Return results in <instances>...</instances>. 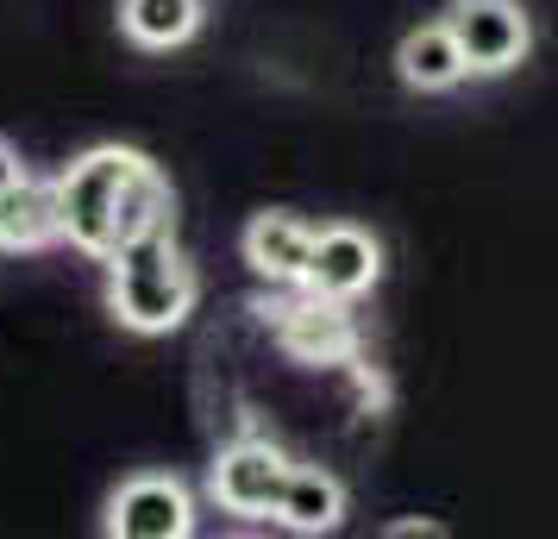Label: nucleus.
Returning <instances> with one entry per match:
<instances>
[{
  "label": "nucleus",
  "mask_w": 558,
  "mask_h": 539,
  "mask_svg": "<svg viewBox=\"0 0 558 539\" xmlns=\"http://www.w3.org/2000/svg\"><path fill=\"white\" fill-rule=\"evenodd\" d=\"M57 220H63V238L88 257H113L138 232L177 226L163 170L151 157L120 151V145H101V151L76 157L57 176Z\"/></svg>",
  "instance_id": "f257e3e1"
},
{
  "label": "nucleus",
  "mask_w": 558,
  "mask_h": 539,
  "mask_svg": "<svg viewBox=\"0 0 558 539\" xmlns=\"http://www.w3.org/2000/svg\"><path fill=\"white\" fill-rule=\"evenodd\" d=\"M107 264H113L107 302L120 314V327H132V333H177L182 320H189V308H195V277H189V264L177 257V232L170 226L126 238Z\"/></svg>",
  "instance_id": "f03ea898"
},
{
  "label": "nucleus",
  "mask_w": 558,
  "mask_h": 539,
  "mask_svg": "<svg viewBox=\"0 0 558 539\" xmlns=\"http://www.w3.org/2000/svg\"><path fill=\"white\" fill-rule=\"evenodd\" d=\"M452 38H458V57H464V70H477V76H502L514 70L533 45V26L527 13L514 7V0H458L452 7Z\"/></svg>",
  "instance_id": "7ed1b4c3"
},
{
  "label": "nucleus",
  "mask_w": 558,
  "mask_h": 539,
  "mask_svg": "<svg viewBox=\"0 0 558 539\" xmlns=\"http://www.w3.org/2000/svg\"><path fill=\"white\" fill-rule=\"evenodd\" d=\"M282 483H289V458H282L277 445H264V439H245V445L220 452V464H214L220 509L245 514V520H270L282 502Z\"/></svg>",
  "instance_id": "20e7f679"
},
{
  "label": "nucleus",
  "mask_w": 558,
  "mask_h": 539,
  "mask_svg": "<svg viewBox=\"0 0 558 539\" xmlns=\"http://www.w3.org/2000/svg\"><path fill=\"white\" fill-rule=\"evenodd\" d=\"M377 270H383V252L371 232L327 226V232H314L302 289L307 295H327V302H352V295H364V289L377 283Z\"/></svg>",
  "instance_id": "39448f33"
},
{
  "label": "nucleus",
  "mask_w": 558,
  "mask_h": 539,
  "mask_svg": "<svg viewBox=\"0 0 558 539\" xmlns=\"http://www.w3.org/2000/svg\"><path fill=\"white\" fill-rule=\"evenodd\" d=\"M195 527V502L177 477H132L107 502V534L120 539H182Z\"/></svg>",
  "instance_id": "423d86ee"
},
{
  "label": "nucleus",
  "mask_w": 558,
  "mask_h": 539,
  "mask_svg": "<svg viewBox=\"0 0 558 539\" xmlns=\"http://www.w3.org/2000/svg\"><path fill=\"white\" fill-rule=\"evenodd\" d=\"M277 339H282V352H295L302 364H345L357 352L352 320H345L339 302H327V295H307L302 308H282Z\"/></svg>",
  "instance_id": "0eeeda50"
},
{
  "label": "nucleus",
  "mask_w": 558,
  "mask_h": 539,
  "mask_svg": "<svg viewBox=\"0 0 558 539\" xmlns=\"http://www.w3.org/2000/svg\"><path fill=\"white\" fill-rule=\"evenodd\" d=\"M307 252H314V226L295 213H257L245 226V264L264 283H302Z\"/></svg>",
  "instance_id": "6e6552de"
},
{
  "label": "nucleus",
  "mask_w": 558,
  "mask_h": 539,
  "mask_svg": "<svg viewBox=\"0 0 558 539\" xmlns=\"http://www.w3.org/2000/svg\"><path fill=\"white\" fill-rule=\"evenodd\" d=\"M63 238V220H57V182L20 176L13 188H0V245L13 252H38Z\"/></svg>",
  "instance_id": "1a4fd4ad"
},
{
  "label": "nucleus",
  "mask_w": 558,
  "mask_h": 539,
  "mask_svg": "<svg viewBox=\"0 0 558 539\" xmlns=\"http://www.w3.org/2000/svg\"><path fill=\"white\" fill-rule=\"evenodd\" d=\"M277 520L289 534H332V527L345 520V489H339V477L314 470V464H289Z\"/></svg>",
  "instance_id": "9d476101"
},
{
  "label": "nucleus",
  "mask_w": 558,
  "mask_h": 539,
  "mask_svg": "<svg viewBox=\"0 0 558 539\" xmlns=\"http://www.w3.org/2000/svg\"><path fill=\"white\" fill-rule=\"evenodd\" d=\"M396 63H402V82H408V88H421V95L458 88V82L471 76V70H464V57H458L452 26H421V32H408L402 51H396Z\"/></svg>",
  "instance_id": "9b49d317"
},
{
  "label": "nucleus",
  "mask_w": 558,
  "mask_h": 539,
  "mask_svg": "<svg viewBox=\"0 0 558 539\" xmlns=\"http://www.w3.org/2000/svg\"><path fill=\"white\" fill-rule=\"evenodd\" d=\"M120 26H126V38L145 45V51H170L182 38H195L202 0H126V7H120Z\"/></svg>",
  "instance_id": "f8f14e48"
},
{
  "label": "nucleus",
  "mask_w": 558,
  "mask_h": 539,
  "mask_svg": "<svg viewBox=\"0 0 558 539\" xmlns=\"http://www.w3.org/2000/svg\"><path fill=\"white\" fill-rule=\"evenodd\" d=\"M396 539H439V520H402V527H389Z\"/></svg>",
  "instance_id": "ddd939ff"
},
{
  "label": "nucleus",
  "mask_w": 558,
  "mask_h": 539,
  "mask_svg": "<svg viewBox=\"0 0 558 539\" xmlns=\"http://www.w3.org/2000/svg\"><path fill=\"white\" fill-rule=\"evenodd\" d=\"M20 176H26V170H20V157H13L7 145H0V188H13Z\"/></svg>",
  "instance_id": "4468645a"
}]
</instances>
